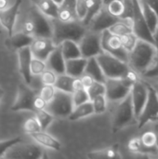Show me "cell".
<instances>
[{
    "mask_svg": "<svg viewBox=\"0 0 158 159\" xmlns=\"http://www.w3.org/2000/svg\"><path fill=\"white\" fill-rule=\"evenodd\" d=\"M157 57L155 45L148 41L139 39L135 48L129 52V65L142 75L154 63Z\"/></svg>",
    "mask_w": 158,
    "mask_h": 159,
    "instance_id": "6da1fadb",
    "label": "cell"
},
{
    "mask_svg": "<svg viewBox=\"0 0 158 159\" xmlns=\"http://www.w3.org/2000/svg\"><path fill=\"white\" fill-rule=\"evenodd\" d=\"M142 76L144 78H151V77L158 76V57H156V59L155 60L151 67Z\"/></svg>",
    "mask_w": 158,
    "mask_h": 159,
    "instance_id": "c3c4849f",
    "label": "cell"
},
{
    "mask_svg": "<svg viewBox=\"0 0 158 159\" xmlns=\"http://www.w3.org/2000/svg\"><path fill=\"white\" fill-rule=\"evenodd\" d=\"M88 11L87 0H76V14L79 20L83 22L88 15Z\"/></svg>",
    "mask_w": 158,
    "mask_h": 159,
    "instance_id": "f6af8a7d",
    "label": "cell"
},
{
    "mask_svg": "<svg viewBox=\"0 0 158 159\" xmlns=\"http://www.w3.org/2000/svg\"><path fill=\"white\" fill-rule=\"evenodd\" d=\"M34 39V36L25 33V32H19L13 34L12 35L8 36L7 39V46L13 49H20L25 47H30Z\"/></svg>",
    "mask_w": 158,
    "mask_h": 159,
    "instance_id": "44dd1931",
    "label": "cell"
},
{
    "mask_svg": "<svg viewBox=\"0 0 158 159\" xmlns=\"http://www.w3.org/2000/svg\"><path fill=\"white\" fill-rule=\"evenodd\" d=\"M47 66L50 70L54 71L57 75L64 74L66 70V60L62 54L61 45H58L55 49L50 53L47 60Z\"/></svg>",
    "mask_w": 158,
    "mask_h": 159,
    "instance_id": "d6986e66",
    "label": "cell"
},
{
    "mask_svg": "<svg viewBox=\"0 0 158 159\" xmlns=\"http://www.w3.org/2000/svg\"><path fill=\"white\" fill-rule=\"evenodd\" d=\"M7 0H0V10L7 8Z\"/></svg>",
    "mask_w": 158,
    "mask_h": 159,
    "instance_id": "6f0895ef",
    "label": "cell"
},
{
    "mask_svg": "<svg viewBox=\"0 0 158 159\" xmlns=\"http://www.w3.org/2000/svg\"><path fill=\"white\" fill-rule=\"evenodd\" d=\"M34 56L31 51L30 47H25L18 50V61L20 73L26 85H30L32 82V72H31V62Z\"/></svg>",
    "mask_w": 158,
    "mask_h": 159,
    "instance_id": "e0dca14e",
    "label": "cell"
},
{
    "mask_svg": "<svg viewBox=\"0 0 158 159\" xmlns=\"http://www.w3.org/2000/svg\"><path fill=\"white\" fill-rule=\"evenodd\" d=\"M87 157L91 159H115L121 157L119 152V145L117 143L103 149L91 151L88 154Z\"/></svg>",
    "mask_w": 158,
    "mask_h": 159,
    "instance_id": "cb8c5ba5",
    "label": "cell"
},
{
    "mask_svg": "<svg viewBox=\"0 0 158 159\" xmlns=\"http://www.w3.org/2000/svg\"><path fill=\"white\" fill-rule=\"evenodd\" d=\"M143 2H145L157 15L158 17V0H142Z\"/></svg>",
    "mask_w": 158,
    "mask_h": 159,
    "instance_id": "db71d44e",
    "label": "cell"
},
{
    "mask_svg": "<svg viewBox=\"0 0 158 159\" xmlns=\"http://www.w3.org/2000/svg\"><path fill=\"white\" fill-rule=\"evenodd\" d=\"M30 137H32V139L37 144L42 145L44 147H47L55 151H60L61 148V143L50 134L45 132V130H40V131L32 133L30 134Z\"/></svg>",
    "mask_w": 158,
    "mask_h": 159,
    "instance_id": "ffe728a7",
    "label": "cell"
},
{
    "mask_svg": "<svg viewBox=\"0 0 158 159\" xmlns=\"http://www.w3.org/2000/svg\"><path fill=\"white\" fill-rule=\"evenodd\" d=\"M148 94H149L148 85L143 80H140L132 86L130 95L132 98L136 118H138L140 114L142 113L146 103V101L148 99Z\"/></svg>",
    "mask_w": 158,
    "mask_h": 159,
    "instance_id": "9a60e30c",
    "label": "cell"
},
{
    "mask_svg": "<svg viewBox=\"0 0 158 159\" xmlns=\"http://www.w3.org/2000/svg\"><path fill=\"white\" fill-rule=\"evenodd\" d=\"M112 1H114V0H102V2H103V6H107L110 2H112Z\"/></svg>",
    "mask_w": 158,
    "mask_h": 159,
    "instance_id": "91938a15",
    "label": "cell"
},
{
    "mask_svg": "<svg viewBox=\"0 0 158 159\" xmlns=\"http://www.w3.org/2000/svg\"><path fill=\"white\" fill-rule=\"evenodd\" d=\"M34 116H36V118L38 119L40 126H41V129L42 130H46L48 126L53 122L54 120V116L51 115L48 111H47L46 109H42V110H37L34 112Z\"/></svg>",
    "mask_w": 158,
    "mask_h": 159,
    "instance_id": "d6a6232c",
    "label": "cell"
},
{
    "mask_svg": "<svg viewBox=\"0 0 158 159\" xmlns=\"http://www.w3.org/2000/svg\"><path fill=\"white\" fill-rule=\"evenodd\" d=\"M22 140L20 137H15L9 140H5V141H0V158L4 157L5 154L7 153V151L13 146L14 144L21 142Z\"/></svg>",
    "mask_w": 158,
    "mask_h": 159,
    "instance_id": "ee69618b",
    "label": "cell"
},
{
    "mask_svg": "<svg viewBox=\"0 0 158 159\" xmlns=\"http://www.w3.org/2000/svg\"><path fill=\"white\" fill-rule=\"evenodd\" d=\"M139 40V37L134 34V33H130V34H127L125 35L121 36V42H122V46L123 48L129 53L133 50V48H135L137 42Z\"/></svg>",
    "mask_w": 158,
    "mask_h": 159,
    "instance_id": "836d02e7",
    "label": "cell"
},
{
    "mask_svg": "<svg viewBox=\"0 0 158 159\" xmlns=\"http://www.w3.org/2000/svg\"><path fill=\"white\" fill-rule=\"evenodd\" d=\"M23 32L34 37L52 38L53 26L51 19L46 16L34 5L30 9L28 19L23 23Z\"/></svg>",
    "mask_w": 158,
    "mask_h": 159,
    "instance_id": "3957f363",
    "label": "cell"
},
{
    "mask_svg": "<svg viewBox=\"0 0 158 159\" xmlns=\"http://www.w3.org/2000/svg\"><path fill=\"white\" fill-rule=\"evenodd\" d=\"M56 91H57V89L55 88L54 85H44V86L42 87L40 92H39V95H40L47 102H49L53 99V97H54Z\"/></svg>",
    "mask_w": 158,
    "mask_h": 159,
    "instance_id": "b9f144b4",
    "label": "cell"
},
{
    "mask_svg": "<svg viewBox=\"0 0 158 159\" xmlns=\"http://www.w3.org/2000/svg\"><path fill=\"white\" fill-rule=\"evenodd\" d=\"M140 2H141V6H142V9L143 12V16L145 18V20H146L150 30L154 34L156 32V30L158 28L157 15L145 2H143L142 0H140Z\"/></svg>",
    "mask_w": 158,
    "mask_h": 159,
    "instance_id": "4dcf8cb0",
    "label": "cell"
},
{
    "mask_svg": "<svg viewBox=\"0 0 158 159\" xmlns=\"http://www.w3.org/2000/svg\"><path fill=\"white\" fill-rule=\"evenodd\" d=\"M112 34L122 36L133 33L132 19H120L108 29Z\"/></svg>",
    "mask_w": 158,
    "mask_h": 159,
    "instance_id": "f1b7e54d",
    "label": "cell"
},
{
    "mask_svg": "<svg viewBox=\"0 0 158 159\" xmlns=\"http://www.w3.org/2000/svg\"><path fill=\"white\" fill-rule=\"evenodd\" d=\"M87 62L88 59L84 57L66 60L65 73L73 77H81L85 74Z\"/></svg>",
    "mask_w": 158,
    "mask_h": 159,
    "instance_id": "7402d4cb",
    "label": "cell"
},
{
    "mask_svg": "<svg viewBox=\"0 0 158 159\" xmlns=\"http://www.w3.org/2000/svg\"><path fill=\"white\" fill-rule=\"evenodd\" d=\"M3 95H4V90L2 89H0V101H1V99L3 97Z\"/></svg>",
    "mask_w": 158,
    "mask_h": 159,
    "instance_id": "94428289",
    "label": "cell"
},
{
    "mask_svg": "<svg viewBox=\"0 0 158 159\" xmlns=\"http://www.w3.org/2000/svg\"><path fill=\"white\" fill-rule=\"evenodd\" d=\"M134 13L133 0H124V12L120 19H132Z\"/></svg>",
    "mask_w": 158,
    "mask_h": 159,
    "instance_id": "7dc6e473",
    "label": "cell"
},
{
    "mask_svg": "<svg viewBox=\"0 0 158 159\" xmlns=\"http://www.w3.org/2000/svg\"><path fill=\"white\" fill-rule=\"evenodd\" d=\"M23 130L25 133L27 134H32V133H34V132H37V131H40L42 130L41 129V126H40V123L38 121V119L36 118V116H32V117H29L24 125H23Z\"/></svg>",
    "mask_w": 158,
    "mask_h": 159,
    "instance_id": "8d00e7d4",
    "label": "cell"
},
{
    "mask_svg": "<svg viewBox=\"0 0 158 159\" xmlns=\"http://www.w3.org/2000/svg\"><path fill=\"white\" fill-rule=\"evenodd\" d=\"M156 137H157V141H156V146L158 147V131H156Z\"/></svg>",
    "mask_w": 158,
    "mask_h": 159,
    "instance_id": "6125c7cd",
    "label": "cell"
},
{
    "mask_svg": "<svg viewBox=\"0 0 158 159\" xmlns=\"http://www.w3.org/2000/svg\"><path fill=\"white\" fill-rule=\"evenodd\" d=\"M120 18L112 15L107 8L103 6L102 9L93 17L89 24L88 25V30L102 33L104 30L109 29L113 24H115Z\"/></svg>",
    "mask_w": 158,
    "mask_h": 159,
    "instance_id": "5bb4252c",
    "label": "cell"
},
{
    "mask_svg": "<svg viewBox=\"0 0 158 159\" xmlns=\"http://www.w3.org/2000/svg\"><path fill=\"white\" fill-rule=\"evenodd\" d=\"M142 144V142L141 138H132L128 143V148L130 152L138 153Z\"/></svg>",
    "mask_w": 158,
    "mask_h": 159,
    "instance_id": "681fc988",
    "label": "cell"
},
{
    "mask_svg": "<svg viewBox=\"0 0 158 159\" xmlns=\"http://www.w3.org/2000/svg\"><path fill=\"white\" fill-rule=\"evenodd\" d=\"M140 138L145 146H147V147H157L156 146V141H157L156 132L146 131Z\"/></svg>",
    "mask_w": 158,
    "mask_h": 159,
    "instance_id": "60d3db41",
    "label": "cell"
},
{
    "mask_svg": "<svg viewBox=\"0 0 158 159\" xmlns=\"http://www.w3.org/2000/svg\"><path fill=\"white\" fill-rule=\"evenodd\" d=\"M60 45L65 60H71V59L82 57L81 50L77 42L73 40H65Z\"/></svg>",
    "mask_w": 158,
    "mask_h": 159,
    "instance_id": "4316f807",
    "label": "cell"
},
{
    "mask_svg": "<svg viewBox=\"0 0 158 159\" xmlns=\"http://www.w3.org/2000/svg\"><path fill=\"white\" fill-rule=\"evenodd\" d=\"M82 57L91 58L97 57L103 52L102 47V33L88 30L82 39L78 42Z\"/></svg>",
    "mask_w": 158,
    "mask_h": 159,
    "instance_id": "9c48e42d",
    "label": "cell"
},
{
    "mask_svg": "<svg viewBox=\"0 0 158 159\" xmlns=\"http://www.w3.org/2000/svg\"><path fill=\"white\" fill-rule=\"evenodd\" d=\"M58 19L64 21L78 20L76 14V0H64L63 3L59 6Z\"/></svg>",
    "mask_w": 158,
    "mask_h": 159,
    "instance_id": "603a6c76",
    "label": "cell"
},
{
    "mask_svg": "<svg viewBox=\"0 0 158 159\" xmlns=\"http://www.w3.org/2000/svg\"><path fill=\"white\" fill-rule=\"evenodd\" d=\"M75 77H73L66 73L58 75L57 80L55 83V88L58 90H61L64 92L68 93H73L74 92V81Z\"/></svg>",
    "mask_w": 158,
    "mask_h": 159,
    "instance_id": "f546056e",
    "label": "cell"
},
{
    "mask_svg": "<svg viewBox=\"0 0 158 159\" xmlns=\"http://www.w3.org/2000/svg\"><path fill=\"white\" fill-rule=\"evenodd\" d=\"M102 47L104 52L129 62V53L123 48L121 36L112 34L108 29L102 32Z\"/></svg>",
    "mask_w": 158,
    "mask_h": 159,
    "instance_id": "52a82bcc",
    "label": "cell"
},
{
    "mask_svg": "<svg viewBox=\"0 0 158 159\" xmlns=\"http://www.w3.org/2000/svg\"><path fill=\"white\" fill-rule=\"evenodd\" d=\"M147 79L146 81H144L146 84H148L149 86H151L158 94V76H155V77H151V78H145Z\"/></svg>",
    "mask_w": 158,
    "mask_h": 159,
    "instance_id": "f5cc1de1",
    "label": "cell"
},
{
    "mask_svg": "<svg viewBox=\"0 0 158 159\" xmlns=\"http://www.w3.org/2000/svg\"><path fill=\"white\" fill-rule=\"evenodd\" d=\"M21 0H16L10 7L0 10V24L7 31L8 36L13 34V29Z\"/></svg>",
    "mask_w": 158,
    "mask_h": 159,
    "instance_id": "ac0fdd59",
    "label": "cell"
},
{
    "mask_svg": "<svg viewBox=\"0 0 158 159\" xmlns=\"http://www.w3.org/2000/svg\"><path fill=\"white\" fill-rule=\"evenodd\" d=\"M154 45L156 48V52H157L158 57V28L156 30V32L154 33Z\"/></svg>",
    "mask_w": 158,
    "mask_h": 159,
    "instance_id": "9f6ffc18",
    "label": "cell"
},
{
    "mask_svg": "<svg viewBox=\"0 0 158 159\" xmlns=\"http://www.w3.org/2000/svg\"><path fill=\"white\" fill-rule=\"evenodd\" d=\"M43 150L37 144L24 143L21 142L11 146L3 158L7 159H39L43 157Z\"/></svg>",
    "mask_w": 158,
    "mask_h": 159,
    "instance_id": "ba28073f",
    "label": "cell"
},
{
    "mask_svg": "<svg viewBox=\"0 0 158 159\" xmlns=\"http://www.w3.org/2000/svg\"><path fill=\"white\" fill-rule=\"evenodd\" d=\"M94 107V114L102 115L106 111L107 108V98L105 95H100L91 100Z\"/></svg>",
    "mask_w": 158,
    "mask_h": 159,
    "instance_id": "d590c367",
    "label": "cell"
},
{
    "mask_svg": "<svg viewBox=\"0 0 158 159\" xmlns=\"http://www.w3.org/2000/svg\"><path fill=\"white\" fill-rule=\"evenodd\" d=\"M52 40L56 46L65 40L79 42L88 31V27L79 20L64 21L60 19H52Z\"/></svg>",
    "mask_w": 158,
    "mask_h": 159,
    "instance_id": "7a4b0ae2",
    "label": "cell"
},
{
    "mask_svg": "<svg viewBox=\"0 0 158 159\" xmlns=\"http://www.w3.org/2000/svg\"><path fill=\"white\" fill-rule=\"evenodd\" d=\"M0 34H1V30H0Z\"/></svg>",
    "mask_w": 158,
    "mask_h": 159,
    "instance_id": "be15d7a7",
    "label": "cell"
},
{
    "mask_svg": "<svg viewBox=\"0 0 158 159\" xmlns=\"http://www.w3.org/2000/svg\"><path fill=\"white\" fill-rule=\"evenodd\" d=\"M140 74L138 72H136L134 69H132L131 67L127 71V73L124 75V76L122 77L124 80H126L129 84H130L131 86H133L136 82L140 81L141 78H140Z\"/></svg>",
    "mask_w": 158,
    "mask_h": 159,
    "instance_id": "bcb514c9",
    "label": "cell"
},
{
    "mask_svg": "<svg viewBox=\"0 0 158 159\" xmlns=\"http://www.w3.org/2000/svg\"><path fill=\"white\" fill-rule=\"evenodd\" d=\"M52 1H53L55 4H57L58 6H61V5L63 3V1H64V0H52Z\"/></svg>",
    "mask_w": 158,
    "mask_h": 159,
    "instance_id": "680465c9",
    "label": "cell"
},
{
    "mask_svg": "<svg viewBox=\"0 0 158 159\" xmlns=\"http://www.w3.org/2000/svg\"><path fill=\"white\" fill-rule=\"evenodd\" d=\"M72 95H73V101H74V107L78 106L80 104H83V103H85V102H87L88 101H90L88 93V90L86 89L75 90V91H74L72 93Z\"/></svg>",
    "mask_w": 158,
    "mask_h": 159,
    "instance_id": "f35d334b",
    "label": "cell"
},
{
    "mask_svg": "<svg viewBox=\"0 0 158 159\" xmlns=\"http://www.w3.org/2000/svg\"><path fill=\"white\" fill-rule=\"evenodd\" d=\"M96 58L106 78H122L130 68L128 62L104 51Z\"/></svg>",
    "mask_w": 158,
    "mask_h": 159,
    "instance_id": "277c9868",
    "label": "cell"
},
{
    "mask_svg": "<svg viewBox=\"0 0 158 159\" xmlns=\"http://www.w3.org/2000/svg\"><path fill=\"white\" fill-rule=\"evenodd\" d=\"M35 6L49 19H57L59 16V6L52 0H35Z\"/></svg>",
    "mask_w": 158,
    "mask_h": 159,
    "instance_id": "83f0119b",
    "label": "cell"
},
{
    "mask_svg": "<svg viewBox=\"0 0 158 159\" xmlns=\"http://www.w3.org/2000/svg\"><path fill=\"white\" fill-rule=\"evenodd\" d=\"M148 85V84H147ZM149 94L146 103L137 118L138 128L142 129L148 123L156 122L158 119V94L156 91L148 85Z\"/></svg>",
    "mask_w": 158,
    "mask_h": 159,
    "instance_id": "8fae6325",
    "label": "cell"
},
{
    "mask_svg": "<svg viewBox=\"0 0 158 159\" xmlns=\"http://www.w3.org/2000/svg\"><path fill=\"white\" fill-rule=\"evenodd\" d=\"M94 114V107L91 101H88L83 104H80L78 106H75L72 112V114L69 116V119L71 121H76L85 117H88Z\"/></svg>",
    "mask_w": 158,
    "mask_h": 159,
    "instance_id": "484cf974",
    "label": "cell"
},
{
    "mask_svg": "<svg viewBox=\"0 0 158 159\" xmlns=\"http://www.w3.org/2000/svg\"><path fill=\"white\" fill-rule=\"evenodd\" d=\"M85 73L89 75L90 76H92L95 79V81L105 83L106 76H105L96 57H91V58L88 59Z\"/></svg>",
    "mask_w": 158,
    "mask_h": 159,
    "instance_id": "d4e9b609",
    "label": "cell"
},
{
    "mask_svg": "<svg viewBox=\"0 0 158 159\" xmlns=\"http://www.w3.org/2000/svg\"><path fill=\"white\" fill-rule=\"evenodd\" d=\"M85 89V87L83 85V82H82L81 78L80 77H75L74 81V91L78 90V89Z\"/></svg>",
    "mask_w": 158,
    "mask_h": 159,
    "instance_id": "11a10c76",
    "label": "cell"
},
{
    "mask_svg": "<svg viewBox=\"0 0 158 159\" xmlns=\"http://www.w3.org/2000/svg\"><path fill=\"white\" fill-rule=\"evenodd\" d=\"M36 95V91L31 89L26 84H20L18 86L16 99L11 106V110L14 112L31 111L34 113V99Z\"/></svg>",
    "mask_w": 158,
    "mask_h": 159,
    "instance_id": "4fadbf2b",
    "label": "cell"
},
{
    "mask_svg": "<svg viewBox=\"0 0 158 159\" xmlns=\"http://www.w3.org/2000/svg\"><path fill=\"white\" fill-rule=\"evenodd\" d=\"M74 108L72 93L61 90L56 91L53 99L47 102L46 110L55 117H69Z\"/></svg>",
    "mask_w": 158,
    "mask_h": 159,
    "instance_id": "8992f818",
    "label": "cell"
},
{
    "mask_svg": "<svg viewBox=\"0 0 158 159\" xmlns=\"http://www.w3.org/2000/svg\"><path fill=\"white\" fill-rule=\"evenodd\" d=\"M80 78H81V80H82V82H83V85H84V87H85L86 89H88V88L95 82V79H94L92 76H90L89 75L86 74V73H85Z\"/></svg>",
    "mask_w": 158,
    "mask_h": 159,
    "instance_id": "816d5d0a",
    "label": "cell"
},
{
    "mask_svg": "<svg viewBox=\"0 0 158 159\" xmlns=\"http://www.w3.org/2000/svg\"><path fill=\"white\" fill-rule=\"evenodd\" d=\"M40 75H41V82L43 85H55L58 76V75L50 69L48 70L46 69Z\"/></svg>",
    "mask_w": 158,
    "mask_h": 159,
    "instance_id": "7bdbcfd3",
    "label": "cell"
},
{
    "mask_svg": "<svg viewBox=\"0 0 158 159\" xmlns=\"http://www.w3.org/2000/svg\"><path fill=\"white\" fill-rule=\"evenodd\" d=\"M104 7L112 15L117 18H121L124 12V0H114Z\"/></svg>",
    "mask_w": 158,
    "mask_h": 159,
    "instance_id": "e575fe53",
    "label": "cell"
},
{
    "mask_svg": "<svg viewBox=\"0 0 158 159\" xmlns=\"http://www.w3.org/2000/svg\"><path fill=\"white\" fill-rule=\"evenodd\" d=\"M56 47L52 38L47 37H34L30 46L33 56L45 61Z\"/></svg>",
    "mask_w": 158,
    "mask_h": 159,
    "instance_id": "2e32d148",
    "label": "cell"
},
{
    "mask_svg": "<svg viewBox=\"0 0 158 159\" xmlns=\"http://www.w3.org/2000/svg\"><path fill=\"white\" fill-rule=\"evenodd\" d=\"M47 68V64L45 61H42L37 58H33L32 62H31V72L32 75H41Z\"/></svg>",
    "mask_w": 158,
    "mask_h": 159,
    "instance_id": "ab89813d",
    "label": "cell"
},
{
    "mask_svg": "<svg viewBox=\"0 0 158 159\" xmlns=\"http://www.w3.org/2000/svg\"><path fill=\"white\" fill-rule=\"evenodd\" d=\"M47 104V102L39 94H37L36 97H35V99H34V110L37 111V110L46 109ZM35 111H34V112H35Z\"/></svg>",
    "mask_w": 158,
    "mask_h": 159,
    "instance_id": "f907efd6",
    "label": "cell"
},
{
    "mask_svg": "<svg viewBox=\"0 0 158 159\" xmlns=\"http://www.w3.org/2000/svg\"><path fill=\"white\" fill-rule=\"evenodd\" d=\"M105 96L112 102H120L131 91L132 86L123 78H106Z\"/></svg>",
    "mask_w": 158,
    "mask_h": 159,
    "instance_id": "7c38bea8",
    "label": "cell"
},
{
    "mask_svg": "<svg viewBox=\"0 0 158 159\" xmlns=\"http://www.w3.org/2000/svg\"><path fill=\"white\" fill-rule=\"evenodd\" d=\"M87 5H88V15L86 19L83 20V23L88 27L93 17L102 9L103 7V2L102 0H87Z\"/></svg>",
    "mask_w": 158,
    "mask_h": 159,
    "instance_id": "1f68e13d",
    "label": "cell"
},
{
    "mask_svg": "<svg viewBox=\"0 0 158 159\" xmlns=\"http://www.w3.org/2000/svg\"><path fill=\"white\" fill-rule=\"evenodd\" d=\"M134 118H136L134 106L132 102V98L130 93L122 101H120L117 105L113 117V132L115 133L128 125H129Z\"/></svg>",
    "mask_w": 158,
    "mask_h": 159,
    "instance_id": "5b68a950",
    "label": "cell"
},
{
    "mask_svg": "<svg viewBox=\"0 0 158 159\" xmlns=\"http://www.w3.org/2000/svg\"><path fill=\"white\" fill-rule=\"evenodd\" d=\"M90 101L100 95H105V84L95 81L88 89H87Z\"/></svg>",
    "mask_w": 158,
    "mask_h": 159,
    "instance_id": "74e56055",
    "label": "cell"
},
{
    "mask_svg": "<svg viewBox=\"0 0 158 159\" xmlns=\"http://www.w3.org/2000/svg\"><path fill=\"white\" fill-rule=\"evenodd\" d=\"M133 4H134V13L132 17L133 33L139 37V39H142L154 44V34L150 30L145 20L140 0H133Z\"/></svg>",
    "mask_w": 158,
    "mask_h": 159,
    "instance_id": "30bf717a",
    "label": "cell"
}]
</instances>
